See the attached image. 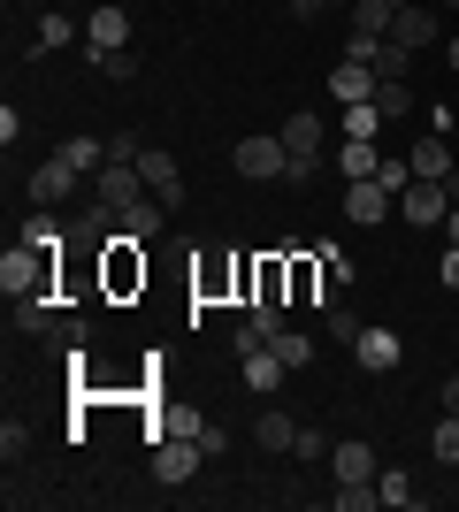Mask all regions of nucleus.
<instances>
[{
  "mask_svg": "<svg viewBox=\"0 0 459 512\" xmlns=\"http://www.w3.org/2000/svg\"><path fill=\"white\" fill-rule=\"evenodd\" d=\"M375 107H383L391 123H406V115H414V85H406V77H375Z\"/></svg>",
  "mask_w": 459,
  "mask_h": 512,
  "instance_id": "obj_24",
  "label": "nucleus"
},
{
  "mask_svg": "<svg viewBox=\"0 0 459 512\" xmlns=\"http://www.w3.org/2000/svg\"><path fill=\"white\" fill-rule=\"evenodd\" d=\"M169 230V207H161V199L153 192H138L131 207H123V237H138V245H153V237Z\"/></svg>",
  "mask_w": 459,
  "mask_h": 512,
  "instance_id": "obj_16",
  "label": "nucleus"
},
{
  "mask_svg": "<svg viewBox=\"0 0 459 512\" xmlns=\"http://www.w3.org/2000/svg\"><path fill=\"white\" fill-rule=\"evenodd\" d=\"M360 329H368V321L352 314V306H329V337L345 344V352H352V344H360Z\"/></svg>",
  "mask_w": 459,
  "mask_h": 512,
  "instance_id": "obj_33",
  "label": "nucleus"
},
{
  "mask_svg": "<svg viewBox=\"0 0 459 512\" xmlns=\"http://www.w3.org/2000/svg\"><path fill=\"white\" fill-rule=\"evenodd\" d=\"M138 153H146V146H138V130H115V138H108V161H138Z\"/></svg>",
  "mask_w": 459,
  "mask_h": 512,
  "instance_id": "obj_40",
  "label": "nucleus"
},
{
  "mask_svg": "<svg viewBox=\"0 0 459 512\" xmlns=\"http://www.w3.org/2000/svg\"><path fill=\"white\" fill-rule=\"evenodd\" d=\"M329 92H337V107L375 100V69H368V62H337V69H329Z\"/></svg>",
  "mask_w": 459,
  "mask_h": 512,
  "instance_id": "obj_19",
  "label": "nucleus"
},
{
  "mask_svg": "<svg viewBox=\"0 0 459 512\" xmlns=\"http://www.w3.org/2000/svg\"><path fill=\"white\" fill-rule=\"evenodd\" d=\"M322 451H329V444H322V428H299V444H291V459H306V467H314Z\"/></svg>",
  "mask_w": 459,
  "mask_h": 512,
  "instance_id": "obj_39",
  "label": "nucleus"
},
{
  "mask_svg": "<svg viewBox=\"0 0 459 512\" xmlns=\"http://www.w3.org/2000/svg\"><path fill=\"white\" fill-rule=\"evenodd\" d=\"M77 184H85V176H77L62 153H54V161H39V169H31V207H62Z\"/></svg>",
  "mask_w": 459,
  "mask_h": 512,
  "instance_id": "obj_10",
  "label": "nucleus"
},
{
  "mask_svg": "<svg viewBox=\"0 0 459 512\" xmlns=\"http://www.w3.org/2000/svg\"><path fill=\"white\" fill-rule=\"evenodd\" d=\"M444 291H459V245L444 237Z\"/></svg>",
  "mask_w": 459,
  "mask_h": 512,
  "instance_id": "obj_41",
  "label": "nucleus"
},
{
  "mask_svg": "<svg viewBox=\"0 0 459 512\" xmlns=\"http://www.w3.org/2000/svg\"><path fill=\"white\" fill-rule=\"evenodd\" d=\"M199 459H207V451H199L192 436H161V444H153V482H169V490H184V482L199 474Z\"/></svg>",
  "mask_w": 459,
  "mask_h": 512,
  "instance_id": "obj_4",
  "label": "nucleus"
},
{
  "mask_svg": "<svg viewBox=\"0 0 459 512\" xmlns=\"http://www.w3.org/2000/svg\"><path fill=\"white\" fill-rule=\"evenodd\" d=\"M322 8H329V0H291V23H314Z\"/></svg>",
  "mask_w": 459,
  "mask_h": 512,
  "instance_id": "obj_42",
  "label": "nucleus"
},
{
  "mask_svg": "<svg viewBox=\"0 0 459 512\" xmlns=\"http://www.w3.org/2000/svg\"><path fill=\"white\" fill-rule=\"evenodd\" d=\"M69 39H77L69 16H39V54H54V46H69Z\"/></svg>",
  "mask_w": 459,
  "mask_h": 512,
  "instance_id": "obj_34",
  "label": "nucleus"
},
{
  "mask_svg": "<svg viewBox=\"0 0 459 512\" xmlns=\"http://www.w3.org/2000/svg\"><path fill=\"white\" fill-rule=\"evenodd\" d=\"M429 459H437V467H459V413H437V428H429Z\"/></svg>",
  "mask_w": 459,
  "mask_h": 512,
  "instance_id": "obj_26",
  "label": "nucleus"
},
{
  "mask_svg": "<svg viewBox=\"0 0 459 512\" xmlns=\"http://www.w3.org/2000/svg\"><path fill=\"white\" fill-rule=\"evenodd\" d=\"M115 230H123V214H115L108 199H92V207L77 214V230H69V245H85V253H100V245H108Z\"/></svg>",
  "mask_w": 459,
  "mask_h": 512,
  "instance_id": "obj_15",
  "label": "nucleus"
},
{
  "mask_svg": "<svg viewBox=\"0 0 459 512\" xmlns=\"http://www.w3.org/2000/svg\"><path fill=\"white\" fill-rule=\"evenodd\" d=\"M238 375H245V390H253V398H268V390L284 383L291 367L276 360V344H253V352H245V367H238Z\"/></svg>",
  "mask_w": 459,
  "mask_h": 512,
  "instance_id": "obj_17",
  "label": "nucleus"
},
{
  "mask_svg": "<svg viewBox=\"0 0 459 512\" xmlns=\"http://www.w3.org/2000/svg\"><path fill=\"white\" fill-rule=\"evenodd\" d=\"M375 169H383L375 138H345V146H337V176H345V184H360V176H375Z\"/></svg>",
  "mask_w": 459,
  "mask_h": 512,
  "instance_id": "obj_21",
  "label": "nucleus"
},
{
  "mask_svg": "<svg viewBox=\"0 0 459 512\" xmlns=\"http://www.w3.org/2000/svg\"><path fill=\"white\" fill-rule=\"evenodd\" d=\"M276 360H284V367H306V360H314V337H306V329H276Z\"/></svg>",
  "mask_w": 459,
  "mask_h": 512,
  "instance_id": "obj_29",
  "label": "nucleus"
},
{
  "mask_svg": "<svg viewBox=\"0 0 459 512\" xmlns=\"http://www.w3.org/2000/svg\"><path fill=\"white\" fill-rule=\"evenodd\" d=\"M46 344L77 360V352H85V321H77V314H62V321H54V329H46Z\"/></svg>",
  "mask_w": 459,
  "mask_h": 512,
  "instance_id": "obj_31",
  "label": "nucleus"
},
{
  "mask_svg": "<svg viewBox=\"0 0 459 512\" xmlns=\"http://www.w3.org/2000/svg\"><path fill=\"white\" fill-rule=\"evenodd\" d=\"M444 192H452V199H459V169H452V176H444Z\"/></svg>",
  "mask_w": 459,
  "mask_h": 512,
  "instance_id": "obj_44",
  "label": "nucleus"
},
{
  "mask_svg": "<svg viewBox=\"0 0 459 512\" xmlns=\"http://www.w3.org/2000/svg\"><path fill=\"white\" fill-rule=\"evenodd\" d=\"M406 161H414V176H421V184H444V176L459 169V161H452V130H421Z\"/></svg>",
  "mask_w": 459,
  "mask_h": 512,
  "instance_id": "obj_7",
  "label": "nucleus"
},
{
  "mask_svg": "<svg viewBox=\"0 0 459 512\" xmlns=\"http://www.w3.org/2000/svg\"><path fill=\"white\" fill-rule=\"evenodd\" d=\"M437 31H444V23H437V8L406 0V8L391 16V31H383V39H398V46H414V54H421V46H437Z\"/></svg>",
  "mask_w": 459,
  "mask_h": 512,
  "instance_id": "obj_11",
  "label": "nucleus"
},
{
  "mask_svg": "<svg viewBox=\"0 0 459 512\" xmlns=\"http://www.w3.org/2000/svg\"><path fill=\"white\" fill-rule=\"evenodd\" d=\"M375 77H414V46L383 39V54H375Z\"/></svg>",
  "mask_w": 459,
  "mask_h": 512,
  "instance_id": "obj_30",
  "label": "nucleus"
},
{
  "mask_svg": "<svg viewBox=\"0 0 459 512\" xmlns=\"http://www.w3.org/2000/svg\"><path fill=\"white\" fill-rule=\"evenodd\" d=\"M352 360L368 367V375H391V367L406 360V344H398V329H360V344H352Z\"/></svg>",
  "mask_w": 459,
  "mask_h": 512,
  "instance_id": "obj_13",
  "label": "nucleus"
},
{
  "mask_svg": "<svg viewBox=\"0 0 459 512\" xmlns=\"http://www.w3.org/2000/svg\"><path fill=\"white\" fill-rule=\"evenodd\" d=\"M115 46H131V8H92L85 16V54H115Z\"/></svg>",
  "mask_w": 459,
  "mask_h": 512,
  "instance_id": "obj_8",
  "label": "nucleus"
},
{
  "mask_svg": "<svg viewBox=\"0 0 459 512\" xmlns=\"http://www.w3.org/2000/svg\"><path fill=\"white\" fill-rule=\"evenodd\" d=\"M230 161H238L245 184H284V176H291V146L276 138V130H261V138H238V153H230Z\"/></svg>",
  "mask_w": 459,
  "mask_h": 512,
  "instance_id": "obj_2",
  "label": "nucleus"
},
{
  "mask_svg": "<svg viewBox=\"0 0 459 512\" xmlns=\"http://www.w3.org/2000/svg\"><path fill=\"white\" fill-rule=\"evenodd\" d=\"M444 62H452V69H459V39H452V46H444Z\"/></svg>",
  "mask_w": 459,
  "mask_h": 512,
  "instance_id": "obj_45",
  "label": "nucleus"
},
{
  "mask_svg": "<svg viewBox=\"0 0 459 512\" xmlns=\"http://www.w3.org/2000/svg\"><path fill=\"white\" fill-rule=\"evenodd\" d=\"M85 62L100 69V77H115V85H131V77H138V54H131V46H115V54H85Z\"/></svg>",
  "mask_w": 459,
  "mask_h": 512,
  "instance_id": "obj_28",
  "label": "nucleus"
},
{
  "mask_svg": "<svg viewBox=\"0 0 459 512\" xmlns=\"http://www.w3.org/2000/svg\"><path fill=\"white\" fill-rule=\"evenodd\" d=\"M391 16H398V0H352V31H391Z\"/></svg>",
  "mask_w": 459,
  "mask_h": 512,
  "instance_id": "obj_27",
  "label": "nucleus"
},
{
  "mask_svg": "<svg viewBox=\"0 0 459 512\" xmlns=\"http://www.w3.org/2000/svg\"><path fill=\"white\" fill-rule=\"evenodd\" d=\"M375 54H383V39H375V31H352V39H345V62H368V69H375Z\"/></svg>",
  "mask_w": 459,
  "mask_h": 512,
  "instance_id": "obj_38",
  "label": "nucleus"
},
{
  "mask_svg": "<svg viewBox=\"0 0 459 512\" xmlns=\"http://www.w3.org/2000/svg\"><path fill=\"white\" fill-rule=\"evenodd\" d=\"M383 123H391V115H383V107H375V100H352L345 115H337V130H345V138H375V130H383Z\"/></svg>",
  "mask_w": 459,
  "mask_h": 512,
  "instance_id": "obj_25",
  "label": "nucleus"
},
{
  "mask_svg": "<svg viewBox=\"0 0 459 512\" xmlns=\"http://www.w3.org/2000/svg\"><path fill=\"white\" fill-rule=\"evenodd\" d=\"M8 306H16V329H23V337H46V329L62 321V314H54V306H62L54 291H31V299H8Z\"/></svg>",
  "mask_w": 459,
  "mask_h": 512,
  "instance_id": "obj_20",
  "label": "nucleus"
},
{
  "mask_svg": "<svg viewBox=\"0 0 459 512\" xmlns=\"http://www.w3.org/2000/svg\"><path fill=\"white\" fill-rule=\"evenodd\" d=\"M375 451L360 444V436H345V444H329V482H375Z\"/></svg>",
  "mask_w": 459,
  "mask_h": 512,
  "instance_id": "obj_14",
  "label": "nucleus"
},
{
  "mask_svg": "<svg viewBox=\"0 0 459 512\" xmlns=\"http://www.w3.org/2000/svg\"><path fill=\"white\" fill-rule=\"evenodd\" d=\"M322 291V268L314 260H291V299H314Z\"/></svg>",
  "mask_w": 459,
  "mask_h": 512,
  "instance_id": "obj_37",
  "label": "nucleus"
},
{
  "mask_svg": "<svg viewBox=\"0 0 459 512\" xmlns=\"http://www.w3.org/2000/svg\"><path fill=\"white\" fill-rule=\"evenodd\" d=\"M444 237H452V245H459V199H452V214H444Z\"/></svg>",
  "mask_w": 459,
  "mask_h": 512,
  "instance_id": "obj_43",
  "label": "nucleus"
},
{
  "mask_svg": "<svg viewBox=\"0 0 459 512\" xmlns=\"http://www.w3.org/2000/svg\"><path fill=\"white\" fill-rule=\"evenodd\" d=\"M23 245H39V253H62V245H69L62 222H54V207H31V222H23Z\"/></svg>",
  "mask_w": 459,
  "mask_h": 512,
  "instance_id": "obj_23",
  "label": "nucleus"
},
{
  "mask_svg": "<svg viewBox=\"0 0 459 512\" xmlns=\"http://www.w3.org/2000/svg\"><path fill=\"white\" fill-rule=\"evenodd\" d=\"M444 8H459V0H444Z\"/></svg>",
  "mask_w": 459,
  "mask_h": 512,
  "instance_id": "obj_46",
  "label": "nucleus"
},
{
  "mask_svg": "<svg viewBox=\"0 0 459 512\" xmlns=\"http://www.w3.org/2000/svg\"><path fill=\"white\" fill-rule=\"evenodd\" d=\"M23 451H31V421H16V413H8V421H0V459L16 467Z\"/></svg>",
  "mask_w": 459,
  "mask_h": 512,
  "instance_id": "obj_32",
  "label": "nucleus"
},
{
  "mask_svg": "<svg viewBox=\"0 0 459 512\" xmlns=\"http://www.w3.org/2000/svg\"><path fill=\"white\" fill-rule=\"evenodd\" d=\"M375 490H383V505H414V482H406L398 467H383V474H375Z\"/></svg>",
  "mask_w": 459,
  "mask_h": 512,
  "instance_id": "obj_35",
  "label": "nucleus"
},
{
  "mask_svg": "<svg viewBox=\"0 0 459 512\" xmlns=\"http://www.w3.org/2000/svg\"><path fill=\"white\" fill-rule=\"evenodd\" d=\"M138 176H146V192L161 199V207H184V169H176V153H161V146H146L138 153Z\"/></svg>",
  "mask_w": 459,
  "mask_h": 512,
  "instance_id": "obj_5",
  "label": "nucleus"
},
{
  "mask_svg": "<svg viewBox=\"0 0 459 512\" xmlns=\"http://www.w3.org/2000/svg\"><path fill=\"white\" fill-rule=\"evenodd\" d=\"M192 444L207 451V459H222V451H230V428H215V421H192Z\"/></svg>",
  "mask_w": 459,
  "mask_h": 512,
  "instance_id": "obj_36",
  "label": "nucleus"
},
{
  "mask_svg": "<svg viewBox=\"0 0 459 512\" xmlns=\"http://www.w3.org/2000/svg\"><path fill=\"white\" fill-rule=\"evenodd\" d=\"M391 184H383V176H360V184H345V222H360V230H368V222H383V214H391Z\"/></svg>",
  "mask_w": 459,
  "mask_h": 512,
  "instance_id": "obj_9",
  "label": "nucleus"
},
{
  "mask_svg": "<svg viewBox=\"0 0 459 512\" xmlns=\"http://www.w3.org/2000/svg\"><path fill=\"white\" fill-rule=\"evenodd\" d=\"M398 8H406V0H398Z\"/></svg>",
  "mask_w": 459,
  "mask_h": 512,
  "instance_id": "obj_47",
  "label": "nucleus"
},
{
  "mask_svg": "<svg viewBox=\"0 0 459 512\" xmlns=\"http://www.w3.org/2000/svg\"><path fill=\"white\" fill-rule=\"evenodd\" d=\"M138 192H146V176H138V161H108V169L92 176V199H108V207H115V214L131 207V199H138Z\"/></svg>",
  "mask_w": 459,
  "mask_h": 512,
  "instance_id": "obj_12",
  "label": "nucleus"
},
{
  "mask_svg": "<svg viewBox=\"0 0 459 512\" xmlns=\"http://www.w3.org/2000/svg\"><path fill=\"white\" fill-rule=\"evenodd\" d=\"M398 214H406V222H414V230H437L444 214H452V192H444V184H406V192H398Z\"/></svg>",
  "mask_w": 459,
  "mask_h": 512,
  "instance_id": "obj_6",
  "label": "nucleus"
},
{
  "mask_svg": "<svg viewBox=\"0 0 459 512\" xmlns=\"http://www.w3.org/2000/svg\"><path fill=\"white\" fill-rule=\"evenodd\" d=\"M100 283H108L115 299H123V291H138V283H146V253H138V237H123V230H115L108 245H100Z\"/></svg>",
  "mask_w": 459,
  "mask_h": 512,
  "instance_id": "obj_3",
  "label": "nucleus"
},
{
  "mask_svg": "<svg viewBox=\"0 0 459 512\" xmlns=\"http://www.w3.org/2000/svg\"><path fill=\"white\" fill-rule=\"evenodd\" d=\"M54 253H39V245H8V253H0V291H8V299H31V291H54Z\"/></svg>",
  "mask_w": 459,
  "mask_h": 512,
  "instance_id": "obj_1",
  "label": "nucleus"
},
{
  "mask_svg": "<svg viewBox=\"0 0 459 512\" xmlns=\"http://www.w3.org/2000/svg\"><path fill=\"white\" fill-rule=\"evenodd\" d=\"M253 444H261V451H291V444H299V421H291V413H276V406H261Z\"/></svg>",
  "mask_w": 459,
  "mask_h": 512,
  "instance_id": "obj_22",
  "label": "nucleus"
},
{
  "mask_svg": "<svg viewBox=\"0 0 459 512\" xmlns=\"http://www.w3.org/2000/svg\"><path fill=\"white\" fill-rule=\"evenodd\" d=\"M276 138L291 146V161H322V115H284Z\"/></svg>",
  "mask_w": 459,
  "mask_h": 512,
  "instance_id": "obj_18",
  "label": "nucleus"
}]
</instances>
